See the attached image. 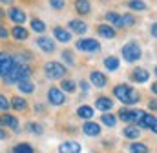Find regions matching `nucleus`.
Masks as SVG:
<instances>
[{
  "instance_id": "f704fd0d",
  "label": "nucleus",
  "mask_w": 157,
  "mask_h": 153,
  "mask_svg": "<svg viewBox=\"0 0 157 153\" xmlns=\"http://www.w3.org/2000/svg\"><path fill=\"white\" fill-rule=\"evenodd\" d=\"M133 24H135V17H133L132 13L122 15V28H132Z\"/></svg>"
},
{
  "instance_id": "393cba45",
  "label": "nucleus",
  "mask_w": 157,
  "mask_h": 153,
  "mask_svg": "<svg viewBox=\"0 0 157 153\" xmlns=\"http://www.w3.org/2000/svg\"><path fill=\"white\" fill-rule=\"evenodd\" d=\"M104 68H106L108 71H115V69H119V58L113 57V55L106 57V58H104Z\"/></svg>"
},
{
  "instance_id": "e433bc0d",
  "label": "nucleus",
  "mask_w": 157,
  "mask_h": 153,
  "mask_svg": "<svg viewBox=\"0 0 157 153\" xmlns=\"http://www.w3.org/2000/svg\"><path fill=\"white\" fill-rule=\"evenodd\" d=\"M62 58H64L70 66H73V64H75V57H73V53H71L70 49H64V51H62Z\"/></svg>"
},
{
  "instance_id": "9d476101",
  "label": "nucleus",
  "mask_w": 157,
  "mask_h": 153,
  "mask_svg": "<svg viewBox=\"0 0 157 153\" xmlns=\"http://www.w3.org/2000/svg\"><path fill=\"white\" fill-rule=\"evenodd\" d=\"M82 131L88 135V137H99L101 135V126L93 120H86L84 126H82Z\"/></svg>"
},
{
  "instance_id": "c85d7f7f",
  "label": "nucleus",
  "mask_w": 157,
  "mask_h": 153,
  "mask_svg": "<svg viewBox=\"0 0 157 153\" xmlns=\"http://www.w3.org/2000/svg\"><path fill=\"white\" fill-rule=\"evenodd\" d=\"M78 118H91L93 117V108L91 106H80L77 110Z\"/></svg>"
},
{
  "instance_id": "aec40b11",
  "label": "nucleus",
  "mask_w": 157,
  "mask_h": 153,
  "mask_svg": "<svg viewBox=\"0 0 157 153\" xmlns=\"http://www.w3.org/2000/svg\"><path fill=\"white\" fill-rule=\"evenodd\" d=\"M68 26H70V29L75 31L77 35H84V33L88 31V24H86L84 20H71Z\"/></svg>"
},
{
  "instance_id": "0eeeda50",
  "label": "nucleus",
  "mask_w": 157,
  "mask_h": 153,
  "mask_svg": "<svg viewBox=\"0 0 157 153\" xmlns=\"http://www.w3.org/2000/svg\"><path fill=\"white\" fill-rule=\"evenodd\" d=\"M143 117H144V111L143 110H128V108H122L119 111V118L122 122H135L137 124Z\"/></svg>"
},
{
  "instance_id": "1a4fd4ad",
  "label": "nucleus",
  "mask_w": 157,
  "mask_h": 153,
  "mask_svg": "<svg viewBox=\"0 0 157 153\" xmlns=\"http://www.w3.org/2000/svg\"><path fill=\"white\" fill-rule=\"evenodd\" d=\"M35 44L39 46L44 53H53L55 51V40L49 37H39L35 40Z\"/></svg>"
},
{
  "instance_id": "6ab92c4d",
  "label": "nucleus",
  "mask_w": 157,
  "mask_h": 153,
  "mask_svg": "<svg viewBox=\"0 0 157 153\" xmlns=\"http://www.w3.org/2000/svg\"><path fill=\"white\" fill-rule=\"evenodd\" d=\"M53 35H55V38H57L59 42H62V44H66V42H70V40H71V33H70V31H66V29H64V28H60V26L53 28Z\"/></svg>"
},
{
  "instance_id": "f03ea898",
  "label": "nucleus",
  "mask_w": 157,
  "mask_h": 153,
  "mask_svg": "<svg viewBox=\"0 0 157 153\" xmlns=\"http://www.w3.org/2000/svg\"><path fill=\"white\" fill-rule=\"evenodd\" d=\"M113 95H115V99L121 100L122 104H135V102H139V99H141L139 91L133 89V88L128 86V84H117V86L113 88Z\"/></svg>"
},
{
  "instance_id": "ddd939ff",
  "label": "nucleus",
  "mask_w": 157,
  "mask_h": 153,
  "mask_svg": "<svg viewBox=\"0 0 157 153\" xmlns=\"http://www.w3.org/2000/svg\"><path fill=\"white\" fill-rule=\"evenodd\" d=\"M0 126L11 128V129H17V128H18V118H17L15 115L4 113V115H0Z\"/></svg>"
},
{
  "instance_id": "4be33fe9",
  "label": "nucleus",
  "mask_w": 157,
  "mask_h": 153,
  "mask_svg": "<svg viewBox=\"0 0 157 153\" xmlns=\"http://www.w3.org/2000/svg\"><path fill=\"white\" fill-rule=\"evenodd\" d=\"M104 17H106V20H108L110 24H113L115 28H122V15H119L115 11H108Z\"/></svg>"
},
{
  "instance_id": "49530a36",
  "label": "nucleus",
  "mask_w": 157,
  "mask_h": 153,
  "mask_svg": "<svg viewBox=\"0 0 157 153\" xmlns=\"http://www.w3.org/2000/svg\"><path fill=\"white\" fill-rule=\"evenodd\" d=\"M0 2H2V4H7V6H9V4H13V0H0Z\"/></svg>"
},
{
  "instance_id": "bb28decb",
  "label": "nucleus",
  "mask_w": 157,
  "mask_h": 153,
  "mask_svg": "<svg viewBox=\"0 0 157 153\" xmlns=\"http://www.w3.org/2000/svg\"><path fill=\"white\" fill-rule=\"evenodd\" d=\"M128 150H130V153H148V146L143 142H132L128 146Z\"/></svg>"
},
{
  "instance_id": "2f4dec72",
  "label": "nucleus",
  "mask_w": 157,
  "mask_h": 153,
  "mask_svg": "<svg viewBox=\"0 0 157 153\" xmlns=\"http://www.w3.org/2000/svg\"><path fill=\"white\" fill-rule=\"evenodd\" d=\"M128 7L133 9V11H144L146 9V4H144V0H130L128 2Z\"/></svg>"
},
{
  "instance_id": "f3484780",
  "label": "nucleus",
  "mask_w": 157,
  "mask_h": 153,
  "mask_svg": "<svg viewBox=\"0 0 157 153\" xmlns=\"http://www.w3.org/2000/svg\"><path fill=\"white\" fill-rule=\"evenodd\" d=\"M122 135H124L126 139H132V140H137V139L141 137V128H139L137 124H132V126H126V128L122 129Z\"/></svg>"
},
{
  "instance_id": "c9c22d12",
  "label": "nucleus",
  "mask_w": 157,
  "mask_h": 153,
  "mask_svg": "<svg viewBox=\"0 0 157 153\" xmlns=\"http://www.w3.org/2000/svg\"><path fill=\"white\" fill-rule=\"evenodd\" d=\"M11 108V102H9V99L6 97V95H2L0 93V111H7Z\"/></svg>"
},
{
  "instance_id": "f8f14e48",
  "label": "nucleus",
  "mask_w": 157,
  "mask_h": 153,
  "mask_svg": "<svg viewBox=\"0 0 157 153\" xmlns=\"http://www.w3.org/2000/svg\"><path fill=\"white\" fill-rule=\"evenodd\" d=\"M7 17H9V20H13L17 26H22V22L26 20V13H24L22 9H18V7H11L9 13H7Z\"/></svg>"
},
{
  "instance_id": "39448f33",
  "label": "nucleus",
  "mask_w": 157,
  "mask_h": 153,
  "mask_svg": "<svg viewBox=\"0 0 157 153\" xmlns=\"http://www.w3.org/2000/svg\"><path fill=\"white\" fill-rule=\"evenodd\" d=\"M18 60L13 57V55H9V53H6V51H0V78H6L7 73L13 69V66L17 64Z\"/></svg>"
},
{
  "instance_id": "a19ab883",
  "label": "nucleus",
  "mask_w": 157,
  "mask_h": 153,
  "mask_svg": "<svg viewBox=\"0 0 157 153\" xmlns=\"http://www.w3.org/2000/svg\"><path fill=\"white\" fill-rule=\"evenodd\" d=\"M148 129H152V133H155V135H157V117L154 118V122L150 124V128H148Z\"/></svg>"
},
{
  "instance_id": "412c9836",
  "label": "nucleus",
  "mask_w": 157,
  "mask_h": 153,
  "mask_svg": "<svg viewBox=\"0 0 157 153\" xmlns=\"http://www.w3.org/2000/svg\"><path fill=\"white\" fill-rule=\"evenodd\" d=\"M75 11H77L78 15H88V13L91 11L90 0H77V2H75Z\"/></svg>"
},
{
  "instance_id": "cd10ccee",
  "label": "nucleus",
  "mask_w": 157,
  "mask_h": 153,
  "mask_svg": "<svg viewBox=\"0 0 157 153\" xmlns=\"http://www.w3.org/2000/svg\"><path fill=\"white\" fill-rule=\"evenodd\" d=\"M101 122L104 124V126H108V128H113L115 124H117V117L112 113H104L101 117Z\"/></svg>"
},
{
  "instance_id": "7c9ffc66",
  "label": "nucleus",
  "mask_w": 157,
  "mask_h": 153,
  "mask_svg": "<svg viewBox=\"0 0 157 153\" xmlns=\"http://www.w3.org/2000/svg\"><path fill=\"white\" fill-rule=\"evenodd\" d=\"M13 153H35V150L28 144V142H20L13 148Z\"/></svg>"
},
{
  "instance_id": "6e6552de",
  "label": "nucleus",
  "mask_w": 157,
  "mask_h": 153,
  "mask_svg": "<svg viewBox=\"0 0 157 153\" xmlns=\"http://www.w3.org/2000/svg\"><path fill=\"white\" fill-rule=\"evenodd\" d=\"M48 102L51 106H62L66 102V97H64V91L60 88H49L48 89Z\"/></svg>"
},
{
  "instance_id": "79ce46f5",
  "label": "nucleus",
  "mask_w": 157,
  "mask_h": 153,
  "mask_svg": "<svg viewBox=\"0 0 157 153\" xmlns=\"http://www.w3.org/2000/svg\"><path fill=\"white\" fill-rule=\"evenodd\" d=\"M148 108H150V110H154V111H157V100H155V99L148 102Z\"/></svg>"
},
{
  "instance_id": "7ed1b4c3",
  "label": "nucleus",
  "mask_w": 157,
  "mask_h": 153,
  "mask_svg": "<svg viewBox=\"0 0 157 153\" xmlns=\"http://www.w3.org/2000/svg\"><path fill=\"white\" fill-rule=\"evenodd\" d=\"M121 55H122V58H124L128 64H133V62H137V60L141 58V55H143V49H141L139 42L132 40V42H128V44H124V46H122V51H121Z\"/></svg>"
},
{
  "instance_id": "9b49d317",
  "label": "nucleus",
  "mask_w": 157,
  "mask_h": 153,
  "mask_svg": "<svg viewBox=\"0 0 157 153\" xmlns=\"http://www.w3.org/2000/svg\"><path fill=\"white\" fill-rule=\"evenodd\" d=\"M80 144L75 140H66L59 146V153H80Z\"/></svg>"
},
{
  "instance_id": "20e7f679",
  "label": "nucleus",
  "mask_w": 157,
  "mask_h": 153,
  "mask_svg": "<svg viewBox=\"0 0 157 153\" xmlns=\"http://www.w3.org/2000/svg\"><path fill=\"white\" fill-rule=\"evenodd\" d=\"M66 73L68 71H66V68L60 62H48V64H44V75L48 76V78H51V80L64 78Z\"/></svg>"
},
{
  "instance_id": "a878e982",
  "label": "nucleus",
  "mask_w": 157,
  "mask_h": 153,
  "mask_svg": "<svg viewBox=\"0 0 157 153\" xmlns=\"http://www.w3.org/2000/svg\"><path fill=\"white\" fill-rule=\"evenodd\" d=\"M60 89H64L68 93H73V91H77V84L73 80H70V78H62L60 80Z\"/></svg>"
},
{
  "instance_id": "b1692460",
  "label": "nucleus",
  "mask_w": 157,
  "mask_h": 153,
  "mask_svg": "<svg viewBox=\"0 0 157 153\" xmlns=\"http://www.w3.org/2000/svg\"><path fill=\"white\" fill-rule=\"evenodd\" d=\"M9 102H11V108L17 110V111H24V110L28 108V102H26L22 97H13Z\"/></svg>"
},
{
  "instance_id": "09e8293b",
  "label": "nucleus",
  "mask_w": 157,
  "mask_h": 153,
  "mask_svg": "<svg viewBox=\"0 0 157 153\" xmlns=\"http://www.w3.org/2000/svg\"><path fill=\"white\" fill-rule=\"evenodd\" d=\"M154 73H155V75H157V68H155V69H154Z\"/></svg>"
},
{
  "instance_id": "4468645a",
  "label": "nucleus",
  "mask_w": 157,
  "mask_h": 153,
  "mask_svg": "<svg viewBox=\"0 0 157 153\" xmlns=\"http://www.w3.org/2000/svg\"><path fill=\"white\" fill-rule=\"evenodd\" d=\"M90 82L93 86H97V88H104L106 82H108V78H106L104 73H101V71H91L90 73Z\"/></svg>"
},
{
  "instance_id": "dca6fc26",
  "label": "nucleus",
  "mask_w": 157,
  "mask_h": 153,
  "mask_svg": "<svg viewBox=\"0 0 157 153\" xmlns=\"http://www.w3.org/2000/svg\"><path fill=\"white\" fill-rule=\"evenodd\" d=\"M95 108L106 113V111H110V110L113 108V100H112L110 97H99V99L95 100Z\"/></svg>"
},
{
  "instance_id": "f257e3e1",
  "label": "nucleus",
  "mask_w": 157,
  "mask_h": 153,
  "mask_svg": "<svg viewBox=\"0 0 157 153\" xmlns=\"http://www.w3.org/2000/svg\"><path fill=\"white\" fill-rule=\"evenodd\" d=\"M31 75H33V69H31L29 64H26V62H17V64L13 66V69L7 73V76L4 78V82H6V84H18V82H22V80H29Z\"/></svg>"
},
{
  "instance_id": "ea45409f",
  "label": "nucleus",
  "mask_w": 157,
  "mask_h": 153,
  "mask_svg": "<svg viewBox=\"0 0 157 153\" xmlns=\"http://www.w3.org/2000/svg\"><path fill=\"white\" fill-rule=\"evenodd\" d=\"M150 33H152L154 38H157V22H154V24L150 26Z\"/></svg>"
},
{
  "instance_id": "5701e85b",
  "label": "nucleus",
  "mask_w": 157,
  "mask_h": 153,
  "mask_svg": "<svg viewBox=\"0 0 157 153\" xmlns=\"http://www.w3.org/2000/svg\"><path fill=\"white\" fill-rule=\"evenodd\" d=\"M11 37L17 38V40H26V38L29 37V31L26 28H22V26H15L11 29Z\"/></svg>"
},
{
  "instance_id": "2eb2a0df",
  "label": "nucleus",
  "mask_w": 157,
  "mask_h": 153,
  "mask_svg": "<svg viewBox=\"0 0 157 153\" xmlns=\"http://www.w3.org/2000/svg\"><path fill=\"white\" fill-rule=\"evenodd\" d=\"M132 80L133 82H137V84H143V82H146L148 78H150V73L144 69V68H137V69H133L132 71Z\"/></svg>"
},
{
  "instance_id": "58836bf2",
  "label": "nucleus",
  "mask_w": 157,
  "mask_h": 153,
  "mask_svg": "<svg viewBox=\"0 0 157 153\" xmlns=\"http://www.w3.org/2000/svg\"><path fill=\"white\" fill-rule=\"evenodd\" d=\"M9 35H11V31H9V29H6L4 26H0V38H7Z\"/></svg>"
},
{
  "instance_id": "72a5a7b5",
  "label": "nucleus",
  "mask_w": 157,
  "mask_h": 153,
  "mask_svg": "<svg viewBox=\"0 0 157 153\" xmlns=\"http://www.w3.org/2000/svg\"><path fill=\"white\" fill-rule=\"evenodd\" d=\"M31 29L37 31V33H44V31H46V24H44L42 20H39V18H33V20H31Z\"/></svg>"
},
{
  "instance_id": "37998d69",
  "label": "nucleus",
  "mask_w": 157,
  "mask_h": 153,
  "mask_svg": "<svg viewBox=\"0 0 157 153\" xmlns=\"http://www.w3.org/2000/svg\"><path fill=\"white\" fill-rule=\"evenodd\" d=\"M4 139H7V133H6V129L0 128V140H4Z\"/></svg>"
},
{
  "instance_id": "a211bd4d",
  "label": "nucleus",
  "mask_w": 157,
  "mask_h": 153,
  "mask_svg": "<svg viewBox=\"0 0 157 153\" xmlns=\"http://www.w3.org/2000/svg\"><path fill=\"white\" fill-rule=\"evenodd\" d=\"M97 33H99L101 37H104V38H115L117 37L115 28H113V26H108V24H101V26H97Z\"/></svg>"
},
{
  "instance_id": "4c0bfd02",
  "label": "nucleus",
  "mask_w": 157,
  "mask_h": 153,
  "mask_svg": "<svg viewBox=\"0 0 157 153\" xmlns=\"http://www.w3.org/2000/svg\"><path fill=\"white\" fill-rule=\"evenodd\" d=\"M49 6H51L53 9L60 11V9H64V7H66V0H49Z\"/></svg>"
},
{
  "instance_id": "423d86ee",
  "label": "nucleus",
  "mask_w": 157,
  "mask_h": 153,
  "mask_svg": "<svg viewBox=\"0 0 157 153\" xmlns=\"http://www.w3.org/2000/svg\"><path fill=\"white\" fill-rule=\"evenodd\" d=\"M75 47L78 51H84V53H97V51H101V44L95 38H80V40H77Z\"/></svg>"
},
{
  "instance_id": "de8ad7c7",
  "label": "nucleus",
  "mask_w": 157,
  "mask_h": 153,
  "mask_svg": "<svg viewBox=\"0 0 157 153\" xmlns=\"http://www.w3.org/2000/svg\"><path fill=\"white\" fill-rule=\"evenodd\" d=\"M4 17H6V13H4V9H2V7H0V20H2V18H4Z\"/></svg>"
},
{
  "instance_id": "473e14b6",
  "label": "nucleus",
  "mask_w": 157,
  "mask_h": 153,
  "mask_svg": "<svg viewBox=\"0 0 157 153\" xmlns=\"http://www.w3.org/2000/svg\"><path fill=\"white\" fill-rule=\"evenodd\" d=\"M28 131L29 133H35V135H42L44 133V128H42L40 122H29L28 124Z\"/></svg>"
},
{
  "instance_id": "a18cd8bd",
  "label": "nucleus",
  "mask_w": 157,
  "mask_h": 153,
  "mask_svg": "<svg viewBox=\"0 0 157 153\" xmlns=\"http://www.w3.org/2000/svg\"><path fill=\"white\" fill-rule=\"evenodd\" d=\"M80 88H82V91H88V84L86 82H80Z\"/></svg>"
},
{
  "instance_id": "c756f323",
  "label": "nucleus",
  "mask_w": 157,
  "mask_h": 153,
  "mask_svg": "<svg viewBox=\"0 0 157 153\" xmlns=\"http://www.w3.org/2000/svg\"><path fill=\"white\" fill-rule=\"evenodd\" d=\"M17 86H18V89H20L22 93H33V89H35V84H33L31 80H22V82H18Z\"/></svg>"
},
{
  "instance_id": "c03bdc74",
  "label": "nucleus",
  "mask_w": 157,
  "mask_h": 153,
  "mask_svg": "<svg viewBox=\"0 0 157 153\" xmlns=\"http://www.w3.org/2000/svg\"><path fill=\"white\" fill-rule=\"evenodd\" d=\"M150 89H152V93H155V95H157V82L152 84V88H150Z\"/></svg>"
}]
</instances>
